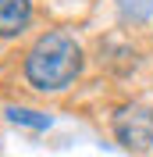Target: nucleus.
I'll use <instances>...</instances> for the list:
<instances>
[{
	"label": "nucleus",
	"mask_w": 153,
	"mask_h": 157,
	"mask_svg": "<svg viewBox=\"0 0 153 157\" xmlns=\"http://www.w3.org/2000/svg\"><path fill=\"white\" fill-rule=\"evenodd\" d=\"M82 68V50L68 32H47L36 39L25 61V75L36 89H64Z\"/></svg>",
	"instance_id": "1"
},
{
	"label": "nucleus",
	"mask_w": 153,
	"mask_h": 157,
	"mask_svg": "<svg viewBox=\"0 0 153 157\" xmlns=\"http://www.w3.org/2000/svg\"><path fill=\"white\" fill-rule=\"evenodd\" d=\"M114 132L118 139H121L128 150H135V154H143V150L153 147V111L139 107V104H132V107H121L114 118Z\"/></svg>",
	"instance_id": "2"
},
{
	"label": "nucleus",
	"mask_w": 153,
	"mask_h": 157,
	"mask_svg": "<svg viewBox=\"0 0 153 157\" xmlns=\"http://www.w3.org/2000/svg\"><path fill=\"white\" fill-rule=\"evenodd\" d=\"M32 4L29 0H0V36H18L29 25Z\"/></svg>",
	"instance_id": "3"
},
{
	"label": "nucleus",
	"mask_w": 153,
	"mask_h": 157,
	"mask_svg": "<svg viewBox=\"0 0 153 157\" xmlns=\"http://www.w3.org/2000/svg\"><path fill=\"white\" fill-rule=\"evenodd\" d=\"M7 118L14 125H32V128H47L50 118L47 114H36V111H21V107H7Z\"/></svg>",
	"instance_id": "4"
}]
</instances>
